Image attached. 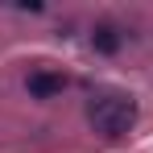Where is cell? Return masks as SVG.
Segmentation results:
<instances>
[{
	"mask_svg": "<svg viewBox=\"0 0 153 153\" xmlns=\"http://www.w3.org/2000/svg\"><path fill=\"white\" fill-rule=\"evenodd\" d=\"M87 120L103 137H124L128 128L137 124V100L124 95V91H100L87 103Z\"/></svg>",
	"mask_w": 153,
	"mask_h": 153,
	"instance_id": "1",
	"label": "cell"
},
{
	"mask_svg": "<svg viewBox=\"0 0 153 153\" xmlns=\"http://www.w3.org/2000/svg\"><path fill=\"white\" fill-rule=\"evenodd\" d=\"M62 87H66V79L54 75V71H33L29 75V95L33 100H54V95H62Z\"/></svg>",
	"mask_w": 153,
	"mask_h": 153,
	"instance_id": "2",
	"label": "cell"
},
{
	"mask_svg": "<svg viewBox=\"0 0 153 153\" xmlns=\"http://www.w3.org/2000/svg\"><path fill=\"white\" fill-rule=\"evenodd\" d=\"M91 46H95L100 54H116V50H120V29H116V25H95Z\"/></svg>",
	"mask_w": 153,
	"mask_h": 153,
	"instance_id": "3",
	"label": "cell"
}]
</instances>
